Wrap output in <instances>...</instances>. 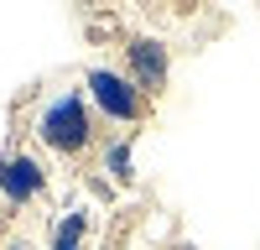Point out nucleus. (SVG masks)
<instances>
[{
	"mask_svg": "<svg viewBox=\"0 0 260 250\" xmlns=\"http://www.w3.org/2000/svg\"><path fill=\"white\" fill-rule=\"evenodd\" d=\"M37 141L57 157H83L94 146V104H89V94H78V89L52 94L37 110Z\"/></svg>",
	"mask_w": 260,
	"mask_h": 250,
	"instance_id": "1",
	"label": "nucleus"
},
{
	"mask_svg": "<svg viewBox=\"0 0 260 250\" xmlns=\"http://www.w3.org/2000/svg\"><path fill=\"white\" fill-rule=\"evenodd\" d=\"M83 94H89L94 115H104L110 125H136L146 115V94L130 73H115V68H89L83 78Z\"/></svg>",
	"mask_w": 260,
	"mask_h": 250,
	"instance_id": "2",
	"label": "nucleus"
},
{
	"mask_svg": "<svg viewBox=\"0 0 260 250\" xmlns=\"http://www.w3.org/2000/svg\"><path fill=\"white\" fill-rule=\"evenodd\" d=\"M42 188H47V167L31 151H16V157L0 162V198L11 208H26L31 198H42Z\"/></svg>",
	"mask_w": 260,
	"mask_h": 250,
	"instance_id": "3",
	"label": "nucleus"
},
{
	"mask_svg": "<svg viewBox=\"0 0 260 250\" xmlns=\"http://www.w3.org/2000/svg\"><path fill=\"white\" fill-rule=\"evenodd\" d=\"M125 57H130V78L141 83V94H161L167 89V73H172V57H167V47L156 37H136L125 47Z\"/></svg>",
	"mask_w": 260,
	"mask_h": 250,
	"instance_id": "4",
	"label": "nucleus"
},
{
	"mask_svg": "<svg viewBox=\"0 0 260 250\" xmlns=\"http://www.w3.org/2000/svg\"><path fill=\"white\" fill-rule=\"evenodd\" d=\"M89 229H94V214L89 208H68V214H62L57 224H52V250H83L89 245Z\"/></svg>",
	"mask_w": 260,
	"mask_h": 250,
	"instance_id": "5",
	"label": "nucleus"
},
{
	"mask_svg": "<svg viewBox=\"0 0 260 250\" xmlns=\"http://www.w3.org/2000/svg\"><path fill=\"white\" fill-rule=\"evenodd\" d=\"M104 177L110 182H136V146H130V136H120V141H110L104 146Z\"/></svg>",
	"mask_w": 260,
	"mask_h": 250,
	"instance_id": "6",
	"label": "nucleus"
},
{
	"mask_svg": "<svg viewBox=\"0 0 260 250\" xmlns=\"http://www.w3.org/2000/svg\"><path fill=\"white\" fill-rule=\"evenodd\" d=\"M0 250H26V245H0Z\"/></svg>",
	"mask_w": 260,
	"mask_h": 250,
	"instance_id": "7",
	"label": "nucleus"
},
{
	"mask_svg": "<svg viewBox=\"0 0 260 250\" xmlns=\"http://www.w3.org/2000/svg\"><path fill=\"white\" fill-rule=\"evenodd\" d=\"M172 250H192V245H172Z\"/></svg>",
	"mask_w": 260,
	"mask_h": 250,
	"instance_id": "8",
	"label": "nucleus"
}]
</instances>
